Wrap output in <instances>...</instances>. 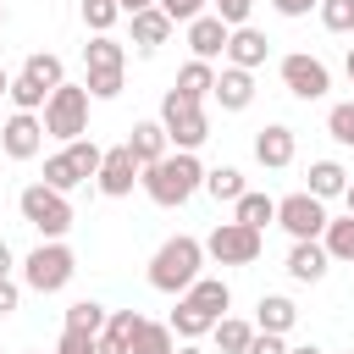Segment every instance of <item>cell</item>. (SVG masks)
<instances>
[{"label": "cell", "instance_id": "1", "mask_svg": "<svg viewBox=\"0 0 354 354\" xmlns=\"http://www.w3.org/2000/svg\"><path fill=\"white\" fill-rule=\"evenodd\" d=\"M138 188H144L155 205L177 210V205H188V199L205 188V166H199V155H194V149H177V155H166V160L144 166V171H138Z\"/></svg>", "mask_w": 354, "mask_h": 354}, {"label": "cell", "instance_id": "2", "mask_svg": "<svg viewBox=\"0 0 354 354\" xmlns=\"http://www.w3.org/2000/svg\"><path fill=\"white\" fill-rule=\"evenodd\" d=\"M205 238H188V232H177V238H166L160 249H155V260H149V288L155 293H188L205 271Z\"/></svg>", "mask_w": 354, "mask_h": 354}, {"label": "cell", "instance_id": "3", "mask_svg": "<svg viewBox=\"0 0 354 354\" xmlns=\"http://www.w3.org/2000/svg\"><path fill=\"white\" fill-rule=\"evenodd\" d=\"M72 277H77V254H72L61 238H44V243L22 260V282H28L33 293H61Z\"/></svg>", "mask_w": 354, "mask_h": 354}, {"label": "cell", "instance_id": "4", "mask_svg": "<svg viewBox=\"0 0 354 354\" xmlns=\"http://www.w3.org/2000/svg\"><path fill=\"white\" fill-rule=\"evenodd\" d=\"M160 127H166V138H171L177 149H199V144L210 138V116H205V100H188V94L166 88V100H160Z\"/></svg>", "mask_w": 354, "mask_h": 354}, {"label": "cell", "instance_id": "5", "mask_svg": "<svg viewBox=\"0 0 354 354\" xmlns=\"http://www.w3.org/2000/svg\"><path fill=\"white\" fill-rule=\"evenodd\" d=\"M17 210H22V221L28 227H39L44 238H61L77 216H72V199L66 194H55L50 183H28L22 194H17Z\"/></svg>", "mask_w": 354, "mask_h": 354}, {"label": "cell", "instance_id": "6", "mask_svg": "<svg viewBox=\"0 0 354 354\" xmlns=\"http://www.w3.org/2000/svg\"><path fill=\"white\" fill-rule=\"evenodd\" d=\"M44 133L61 138V144H72V138L88 133V88H83V83H61V88L50 94V105H44Z\"/></svg>", "mask_w": 354, "mask_h": 354}, {"label": "cell", "instance_id": "7", "mask_svg": "<svg viewBox=\"0 0 354 354\" xmlns=\"http://www.w3.org/2000/svg\"><path fill=\"white\" fill-rule=\"evenodd\" d=\"M205 260H216V266H254L260 260V232L243 227V221H216L210 238H205Z\"/></svg>", "mask_w": 354, "mask_h": 354}, {"label": "cell", "instance_id": "8", "mask_svg": "<svg viewBox=\"0 0 354 354\" xmlns=\"http://www.w3.org/2000/svg\"><path fill=\"white\" fill-rule=\"evenodd\" d=\"M326 205L315 199V194H288V199H277V227H288L293 232V243H315L321 232H326Z\"/></svg>", "mask_w": 354, "mask_h": 354}, {"label": "cell", "instance_id": "9", "mask_svg": "<svg viewBox=\"0 0 354 354\" xmlns=\"http://www.w3.org/2000/svg\"><path fill=\"white\" fill-rule=\"evenodd\" d=\"M44 116L39 111H11L6 122H0V149L11 155V160H33L39 149H44Z\"/></svg>", "mask_w": 354, "mask_h": 354}, {"label": "cell", "instance_id": "10", "mask_svg": "<svg viewBox=\"0 0 354 354\" xmlns=\"http://www.w3.org/2000/svg\"><path fill=\"white\" fill-rule=\"evenodd\" d=\"M282 83H288V94L293 100H321L326 88H332V72H326V61H315V55H282Z\"/></svg>", "mask_w": 354, "mask_h": 354}, {"label": "cell", "instance_id": "11", "mask_svg": "<svg viewBox=\"0 0 354 354\" xmlns=\"http://www.w3.org/2000/svg\"><path fill=\"white\" fill-rule=\"evenodd\" d=\"M138 171H144V166L133 160V149H127V144H116V149H105V160H100V177H94V183H100V194H105V199H127V194H133V183H138Z\"/></svg>", "mask_w": 354, "mask_h": 354}, {"label": "cell", "instance_id": "12", "mask_svg": "<svg viewBox=\"0 0 354 354\" xmlns=\"http://www.w3.org/2000/svg\"><path fill=\"white\" fill-rule=\"evenodd\" d=\"M293 155H299V133H293L288 122H266V127L254 133V160H260V166L282 171V166H293Z\"/></svg>", "mask_w": 354, "mask_h": 354}, {"label": "cell", "instance_id": "13", "mask_svg": "<svg viewBox=\"0 0 354 354\" xmlns=\"http://www.w3.org/2000/svg\"><path fill=\"white\" fill-rule=\"evenodd\" d=\"M227 39H232V28H227L216 11H205V17L188 22V50H194V61H216V55H227Z\"/></svg>", "mask_w": 354, "mask_h": 354}, {"label": "cell", "instance_id": "14", "mask_svg": "<svg viewBox=\"0 0 354 354\" xmlns=\"http://www.w3.org/2000/svg\"><path fill=\"white\" fill-rule=\"evenodd\" d=\"M266 55H271V39L260 33V28H232V39H227V66H243V72H254V66H266Z\"/></svg>", "mask_w": 354, "mask_h": 354}, {"label": "cell", "instance_id": "15", "mask_svg": "<svg viewBox=\"0 0 354 354\" xmlns=\"http://www.w3.org/2000/svg\"><path fill=\"white\" fill-rule=\"evenodd\" d=\"M210 100H216L221 111H249V100H254V72H243V66H221Z\"/></svg>", "mask_w": 354, "mask_h": 354}, {"label": "cell", "instance_id": "16", "mask_svg": "<svg viewBox=\"0 0 354 354\" xmlns=\"http://www.w3.org/2000/svg\"><path fill=\"white\" fill-rule=\"evenodd\" d=\"M171 28H177V22H171V17L160 11V6L138 11V17H133V50H138V55H155V50H160V44L171 39Z\"/></svg>", "mask_w": 354, "mask_h": 354}, {"label": "cell", "instance_id": "17", "mask_svg": "<svg viewBox=\"0 0 354 354\" xmlns=\"http://www.w3.org/2000/svg\"><path fill=\"white\" fill-rule=\"evenodd\" d=\"M293 321H299V304H293L288 293H266V299L254 304V332H277V337H288Z\"/></svg>", "mask_w": 354, "mask_h": 354}, {"label": "cell", "instance_id": "18", "mask_svg": "<svg viewBox=\"0 0 354 354\" xmlns=\"http://www.w3.org/2000/svg\"><path fill=\"white\" fill-rule=\"evenodd\" d=\"M138 326H144V315H138V310H111L105 332L94 337V343H100V354H133V337H138Z\"/></svg>", "mask_w": 354, "mask_h": 354}, {"label": "cell", "instance_id": "19", "mask_svg": "<svg viewBox=\"0 0 354 354\" xmlns=\"http://www.w3.org/2000/svg\"><path fill=\"white\" fill-rule=\"evenodd\" d=\"M166 127H160V116L155 122H133V133H127V149H133V160L138 166H155V160H166Z\"/></svg>", "mask_w": 354, "mask_h": 354}, {"label": "cell", "instance_id": "20", "mask_svg": "<svg viewBox=\"0 0 354 354\" xmlns=\"http://www.w3.org/2000/svg\"><path fill=\"white\" fill-rule=\"evenodd\" d=\"M326 266H332V254H326V243L315 238V243H293L288 249V277L293 282H321L326 277Z\"/></svg>", "mask_w": 354, "mask_h": 354}, {"label": "cell", "instance_id": "21", "mask_svg": "<svg viewBox=\"0 0 354 354\" xmlns=\"http://www.w3.org/2000/svg\"><path fill=\"white\" fill-rule=\"evenodd\" d=\"M183 299H188V304H194L199 315H210V321H221V315H227V304H232V288H227L221 277H199V282H194V288H188Z\"/></svg>", "mask_w": 354, "mask_h": 354}, {"label": "cell", "instance_id": "22", "mask_svg": "<svg viewBox=\"0 0 354 354\" xmlns=\"http://www.w3.org/2000/svg\"><path fill=\"white\" fill-rule=\"evenodd\" d=\"M304 194H315L321 205H326V199H343V194H348V171H343L337 160H315V166H310V188H304Z\"/></svg>", "mask_w": 354, "mask_h": 354}, {"label": "cell", "instance_id": "23", "mask_svg": "<svg viewBox=\"0 0 354 354\" xmlns=\"http://www.w3.org/2000/svg\"><path fill=\"white\" fill-rule=\"evenodd\" d=\"M122 61H127V50H122L111 33H94V39L83 44V66H88V72H122Z\"/></svg>", "mask_w": 354, "mask_h": 354}, {"label": "cell", "instance_id": "24", "mask_svg": "<svg viewBox=\"0 0 354 354\" xmlns=\"http://www.w3.org/2000/svg\"><path fill=\"white\" fill-rule=\"evenodd\" d=\"M22 77H28V83H39L44 94H55V88L66 83V72H61V55H50V50H33V55L22 61Z\"/></svg>", "mask_w": 354, "mask_h": 354}, {"label": "cell", "instance_id": "25", "mask_svg": "<svg viewBox=\"0 0 354 354\" xmlns=\"http://www.w3.org/2000/svg\"><path fill=\"white\" fill-rule=\"evenodd\" d=\"M210 337H216V354H249L254 326H249V321H238V315H221V321L210 326Z\"/></svg>", "mask_w": 354, "mask_h": 354}, {"label": "cell", "instance_id": "26", "mask_svg": "<svg viewBox=\"0 0 354 354\" xmlns=\"http://www.w3.org/2000/svg\"><path fill=\"white\" fill-rule=\"evenodd\" d=\"M232 221H243V227L266 232V227L277 221V199H271V194H243V199L232 205Z\"/></svg>", "mask_w": 354, "mask_h": 354}, {"label": "cell", "instance_id": "27", "mask_svg": "<svg viewBox=\"0 0 354 354\" xmlns=\"http://www.w3.org/2000/svg\"><path fill=\"white\" fill-rule=\"evenodd\" d=\"M171 88L188 94V100H205V94H216V66H210V61H188V66L177 72Z\"/></svg>", "mask_w": 354, "mask_h": 354}, {"label": "cell", "instance_id": "28", "mask_svg": "<svg viewBox=\"0 0 354 354\" xmlns=\"http://www.w3.org/2000/svg\"><path fill=\"white\" fill-rule=\"evenodd\" d=\"M205 194H210L216 205H221V199L238 205L249 188H243V171H238V166H216V171H205Z\"/></svg>", "mask_w": 354, "mask_h": 354}, {"label": "cell", "instance_id": "29", "mask_svg": "<svg viewBox=\"0 0 354 354\" xmlns=\"http://www.w3.org/2000/svg\"><path fill=\"white\" fill-rule=\"evenodd\" d=\"M105 321H111V310H105V304H94V299L66 304V332H88V337H100V332H105Z\"/></svg>", "mask_w": 354, "mask_h": 354}, {"label": "cell", "instance_id": "30", "mask_svg": "<svg viewBox=\"0 0 354 354\" xmlns=\"http://www.w3.org/2000/svg\"><path fill=\"white\" fill-rule=\"evenodd\" d=\"M133 354H177V332L166 321H144L133 337Z\"/></svg>", "mask_w": 354, "mask_h": 354}, {"label": "cell", "instance_id": "31", "mask_svg": "<svg viewBox=\"0 0 354 354\" xmlns=\"http://www.w3.org/2000/svg\"><path fill=\"white\" fill-rule=\"evenodd\" d=\"M44 183H50L55 194H72V188H77V183H88V177H83V171H77V160L61 149V155H50V160H44Z\"/></svg>", "mask_w": 354, "mask_h": 354}, {"label": "cell", "instance_id": "32", "mask_svg": "<svg viewBox=\"0 0 354 354\" xmlns=\"http://www.w3.org/2000/svg\"><path fill=\"white\" fill-rule=\"evenodd\" d=\"M166 326H171L177 337H188V343H194V337H205V332H210L216 321H210V315H199V310H194L188 299H177V310H171V321H166Z\"/></svg>", "mask_w": 354, "mask_h": 354}, {"label": "cell", "instance_id": "33", "mask_svg": "<svg viewBox=\"0 0 354 354\" xmlns=\"http://www.w3.org/2000/svg\"><path fill=\"white\" fill-rule=\"evenodd\" d=\"M321 243H326V254H332V260H354V216H337V221H326Z\"/></svg>", "mask_w": 354, "mask_h": 354}, {"label": "cell", "instance_id": "34", "mask_svg": "<svg viewBox=\"0 0 354 354\" xmlns=\"http://www.w3.org/2000/svg\"><path fill=\"white\" fill-rule=\"evenodd\" d=\"M6 100H11V105H17V111H44V105H50V94H44V88H39V83H28V77H22V72H17V77H11V88H6Z\"/></svg>", "mask_w": 354, "mask_h": 354}, {"label": "cell", "instance_id": "35", "mask_svg": "<svg viewBox=\"0 0 354 354\" xmlns=\"http://www.w3.org/2000/svg\"><path fill=\"white\" fill-rule=\"evenodd\" d=\"M116 17H122L116 0H83V28H88V33H111Z\"/></svg>", "mask_w": 354, "mask_h": 354}, {"label": "cell", "instance_id": "36", "mask_svg": "<svg viewBox=\"0 0 354 354\" xmlns=\"http://www.w3.org/2000/svg\"><path fill=\"white\" fill-rule=\"evenodd\" d=\"M321 28L326 33H354V0H321Z\"/></svg>", "mask_w": 354, "mask_h": 354}, {"label": "cell", "instance_id": "37", "mask_svg": "<svg viewBox=\"0 0 354 354\" xmlns=\"http://www.w3.org/2000/svg\"><path fill=\"white\" fill-rule=\"evenodd\" d=\"M326 133H332L343 149H354V100H343V105L326 111Z\"/></svg>", "mask_w": 354, "mask_h": 354}, {"label": "cell", "instance_id": "38", "mask_svg": "<svg viewBox=\"0 0 354 354\" xmlns=\"http://www.w3.org/2000/svg\"><path fill=\"white\" fill-rule=\"evenodd\" d=\"M66 155L77 160V171H83V177H100V160H105V149H100L94 138H72V144H66Z\"/></svg>", "mask_w": 354, "mask_h": 354}, {"label": "cell", "instance_id": "39", "mask_svg": "<svg viewBox=\"0 0 354 354\" xmlns=\"http://www.w3.org/2000/svg\"><path fill=\"white\" fill-rule=\"evenodd\" d=\"M88 100H116L122 94V72H88Z\"/></svg>", "mask_w": 354, "mask_h": 354}, {"label": "cell", "instance_id": "40", "mask_svg": "<svg viewBox=\"0 0 354 354\" xmlns=\"http://www.w3.org/2000/svg\"><path fill=\"white\" fill-rule=\"evenodd\" d=\"M205 6H210V0H160V11H166L171 22H183V28H188L194 17H205Z\"/></svg>", "mask_w": 354, "mask_h": 354}, {"label": "cell", "instance_id": "41", "mask_svg": "<svg viewBox=\"0 0 354 354\" xmlns=\"http://www.w3.org/2000/svg\"><path fill=\"white\" fill-rule=\"evenodd\" d=\"M249 6H254V0H210V11H216L227 28H243V22H249Z\"/></svg>", "mask_w": 354, "mask_h": 354}, {"label": "cell", "instance_id": "42", "mask_svg": "<svg viewBox=\"0 0 354 354\" xmlns=\"http://www.w3.org/2000/svg\"><path fill=\"white\" fill-rule=\"evenodd\" d=\"M55 354H100V343H94L88 332H61V343H55Z\"/></svg>", "mask_w": 354, "mask_h": 354}, {"label": "cell", "instance_id": "43", "mask_svg": "<svg viewBox=\"0 0 354 354\" xmlns=\"http://www.w3.org/2000/svg\"><path fill=\"white\" fill-rule=\"evenodd\" d=\"M249 354H288V343H282L277 332H254V343H249Z\"/></svg>", "mask_w": 354, "mask_h": 354}, {"label": "cell", "instance_id": "44", "mask_svg": "<svg viewBox=\"0 0 354 354\" xmlns=\"http://www.w3.org/2000/svg\"><path fill=\"white\" fill-rule=\"evenodd\" d=\"M282 17H310V11H321V0H271Z\"/></svg>", "mask_w": 354, "mask_h": 354}, {"label": "cell", "instance_id": "45", "mask_svg": "<svg viewBox=\"0 0 354 354\" xmlns=\"http://www.w3.org/2000/svg\"><path fill=\"white\" fill-rule=\"evenodd\" d=\"M17 299H22V288H17L11 277H0V315H11V310H17Z\"/></svg>", "mask_w": 354, "mask_h": 354}, {"label": "cell", "instance_id": "46", "mask_svg": "<svg viewBox=\"0 0 354 354\" xmlns=\"http://www.w3.org/2000/svg\"><path fill=\"white\" fill-rule=\"evenodd\" d=\"M122 6V17H138V11H149V6H160V0H116Z\"/></svg>", "mask_w": 354, "mask_h": 354}, {"label": "cell", "instance_id": "47", "mask_svg": "<svg viewBox=\"0 0 354 354\" xmlns=\"http://www.w3.org/2000/svg\"><path fill=\"white\" fill-rule=\"evenodd\" d=\"M0 277H11V249H6V238H0Z\"/></svg>", "mask_w": 354, "mask_h": 354}, {"label": "cell", "instance_id": "48", "mask_svg": "<svg viewBox=\"0 0 354 354\" xmlns=\"http://www.w3.org/2000/svg\"><path fill=\"white\" fill-rule=\"evenodd\" d=\"M343 72H348V83H354V44H348V55H343Z\"/></svg>", "mask_w": 354, "mask_h": 354}, {"label": "cell", "instance_id": "49", "mask_svg": "<svg viewBox=\"0 0 354 354\" xmlns=\"http://www.w3.org/2000/svg\"><path fill=\"white\" fill-rule=\"evenodd\" d=\"M288 354H326V348H315V343H299V348H288Z\"/></svg>", "mask_w": 354, "mask_h": 354}, {"label": "cell", "instance_id": "50", "mask_svg": "<svg viewBox=\"0 0 354 354\" xmlns=\"http://www.w3.org/2000/svg\"><path fill=\"white\" fill-rule=\"evenodd\" d=\"M177 354H210V348H199V343H188V348H177Z\"/></svg>", "mask_w": 354, "mask_h": 354}, {"label": "cell", "instance_id": "51", "mask_svg": "<svg viewBox=\"0 0 354 354\" xmlns=\"http://www.w3.org/2000/svg\"><path fill=\"white\" fill-rule=\"evenodd\" d=\"M343 205H348V216H354V183H348V194H343Z\"/></svg>", "mask_w": 354, "mask_h": 354}, {"label": "cell", "instance_id": "52", "mask_svg": "<svg viewBox=\"0 0 354 354\" xmlns=\"http://www.w3.org/2000/svg\"><path fill=\"white\" fill-rule=\"evenodd\" d=\"M6 88H11V77H6V72H0V94H6Z\"/></svg>", "mask_w": 354, "mask_h": 354}, {"label": "cell", "instance_id": "53", "mask_svg": "<svg viewBox=\"0 0 354 354\" xmlns=\"http://www.w3.org/2000/svg\"><path fill=\"white\" fill-rule=\"evenodd\" d=\"M0 28H6V6H0Z\"/></svg>", "mask_w": 354, "mask_h": 354}, {"label": "cell", "instance_id": "54", "mask_svg": "<svg viewBox=\"0 0 354 354\" xmlns=\"http://www.w3.org/2000/svg\"><path fill=\"white\" fill-rule=\"evenodd\" d=\"M0 100H6V94H0ZM0 122H6V116H0Z\"/></svg>", "mask_w": 354, "mask_h": 354}]
</instances>
